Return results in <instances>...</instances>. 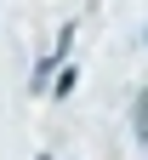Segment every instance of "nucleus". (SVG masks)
Here are the masks:
<instances>
[{"label":"nucleus","mask_w":148,"mask_h":160,"mask_svg":"<svg viewBox=\"0 0 148 160\" xmlns=\"http://www.w3.org/2000/svg\"><path fill=\"white\" fill-rule=\"evenodd\" d=\"M131 114H137V137H148V97H137V109H131Z\"/></svg>","instance_id":"f257e3e1"}]
</instances>
